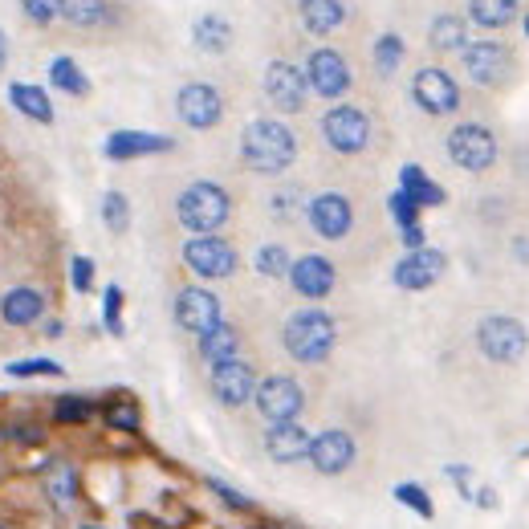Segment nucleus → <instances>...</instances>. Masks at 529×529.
Here are the masks:
<instances>
[{
  "label": "nucleus",
  "instance_id": "obj_33",
  "mask_svg": "<svg viewBox=\"0 0 529 529\" xmlns=\"http://www.w3.org/2000/svg\"><path fill=\"white\" fill-rule=\"evenodd\" d=\"M289 265H293V257H289L285 245H261L257 257H253V269H257L261 277H273V281L289 277Z\"/></svg>",
  "mask_w": 529,
  "mask_h": 529
},
{
  "label": "nucleus",
  "instance_id": "obj_34",
  "mask_svg": "<svg viewBox=\"0 0 529 529\" xmlns=\"http://www.w3.org/2000/svg\"><path fill=\"white\" fill-rule=\"evenodd\" d=\"M102 224L114 232V237H123L131 228V200L123 192H106L102 196Z\"/></svg>",
  "mask_w": 529,
  "mask_h": 529
},
{
  "label": "nucleus",
  "instance_id": "obj_41",
  "mask_svg": "<svg viewBox=\"0 0 529 529\" xmlns=\"http://www.w3.org/2000/svg\"><path fill=\"white\" fill-rule=\"evenodd\" d=\"M106 424L119 428V432H135L139 428V407L135 403H114V407H106Z\"/></svg>",
  "mask_w": 529,
  "mask_h": 529
},
{
  "label": "nucleus",
  "instance_id": "obj_43",
  "mask_svg": "<svg viewBox=\"0 0 529 529\" xmlns=\"http://www.w3.org/2000/svg\"><path fill=\"white\" fill-rule=\"evenodd\" d=\"M70 285H74L78 293H90V289H94V261H90V257H74V261H70Z\"/></svg>",
  "mask_w": 529,
  "mask_h": 529
},
{
  "label": "nucleus",
  "instance_id": "obj_45",
  "mask_svg": "<svg viewBox=\"0 0 529 529\" xmlns=\"http://www.w3.org/2000/svg\"><path fill=\"white\" fill-rule=\"evenodd\" d=\"M21 9H25V17H29L33 25L57 21V0H21Z\"/></svg>",
  "mask_w": 529,
  "mask_h": 529
},
{
  "label": "nucleus",
  "instance_id": "obj_31",
  "mask_svg": "<svg viewBox=\"0 0 529 529\" xmlns=\"http://www.w3.org/2000/svg\"><path fill=\"white\" fill-rule=\"evenodd\" d=\"M428 45L440 49V53H460V49L468 45V25H464V17L440 13V17L428 25Z\"/></svg>",
  "mask_w": 529,
  "mask_h": 529
},
{
  "label": "nucleus",
  "instance_id": "obj_47",
  "mask_svg": "<svg viewBox=\"0 0 529 529\" xmlns=\"http://www.w3.org/2000/svg\"><path fill=\"white\" fill-rule=\"evenodd\" d=\"M473 505H485V509H497V493H493V489H477V493H473Z\"/></svg>",
  "mask_w": 529,
  "mask_h": 529
},
{
  "label": "nucleus",
  "instance_id": "obj_4",
  "mask_svg": "<svg viewBox=\"0 0 529 529\" xmlns=\"http://www.w3.org/2000/svg\"><path fill=\"white\" fill-rule=\"evenodd\" d=\"M477 350L497 367H513L529 350V330H525V322H517L509 314H489L477 322Z\"/></svg>",
  "mask_w": 529,
  "mask_h": 529
},
{
  "label": "nucleus",
  "instance_id": "obj_21",
  "mask_svg": "<svg viewBox=\"0 0 529 529\" xmlns=\"http://www.w3.org/2000/svg\"><path fill=\"white\" fill-rule=\"evenodd\" d=\"M310 440H314V436H310L298 420H289V424H269V432H265V452H269L277 464H298V460H306Z\"/></svg>",
  "mask_w": 529,
  "mask_h": 529
},
{
  "label": "nucleus",
  "instance_id": "obj_13",
  "mask_svg": "<svg viewBox=\"0 0 529 529\" xmlns=\"http://www.w3.org/2000/svg\"><path fill=\"white\" fill-rule=\"evenodd\" d=\"M306 220L322 241H342V237H350V228H355V204L342 192H318L306 204Z\"/></svg>",
  "mask_w": 529,
  "mask_h": 529
},
{
  "label": "nucleus",
  "instance_id": "obj_16",
  "mask_svg": "<svg viewBox=\"0 0 529 529\" xmlns=\"http://www.w3.org/2000/svg\"><path fill=\"white\" fill-rule=\"evenodd\" d=\"M359 448H355V436L342 432V428H322L314 440H310V452L306 460L314 464V473L322 477H342L350 464H355Z\"/></svg>",
  "mask_w": 529,
  "mask_h": 529
},
{
  "label": "nucleus",
  "instance_id": "obj_30",
  "mask_svg": "<svg viewBox=\"0 0 529 529\" xmlns=\"http://www.w3.org/2000/svg\"><path fill=\"white\" fill-rule=\"evenodd\" d=\"M57 17L74 29H98L110 21V0H57Z\"/></svg>",
  "mask_w": 529,
  "mask_h": 529
},
{
  "label": "nucleus",
  "instance_id": "obj_24",
  "mask_svg": "<svg viewBox=\"0 0 529 529\" xmlns=\"http://www.w3.org/2000/svg\"><path fill=\"white\" fill-rule=\"evenodd\" d=\"M399 192L411 196L420 208H440V204L448 200L444 188L432 180V175H428L420 163H403V171H399Z\"/></svg>",
  "mask_w": 529,
  "mask_h": 529
},
{
  "label": "nucleus",
  "instance_id": "obj_26",
  "mask_svg": "<svg viewBox=\"0 0 529 529\" xmlns=\"http://www.w3.org/2000/svg\"><path fill=\"white\" fill-rule=\"evenodd\" d=\"M9 102L25 114V119H33V123H53L57 114H53V102H49V94L41 90V86H33V82H9Z\"/></svg>",
  "mask_w": 529,
  "mask_h": 529
},
{
  "label": "nucleus",
  "instance_id": "obj_25",
  "mask_svg": "<svg viewBox=\"0 0 529 529\" xmlns=\"http://www.w3.org/2000/svg\"><path fill=\"white\" fill-rule=\"evenodd\" d=\"M302 25L314 37H330L346 25V5L342 0H302Z\"/></svg>",
  "mask_w": 529,
  "mask_h": 529
},
{
  "label": "nucleus",
  "instance_id": "obj_50",
  "mask_svg": "<svg viewBox=\"0 0 529 529\" xmlns=\"http://www.w3.org/2000/svg\"><path fill=\"white\" fill-rule=\"evenodd\" d=\"M45 338H62V322L49 318V322H45Z\"/></svg>",
  "mask_w": 529,
  "mask_h": 529
},
{
  "label": "nucleus",
  "instance_id": "obj_10",
  "mask_svg": "<svg viewBox=\"0 0 529 529\" xmlns=\"http://www.w3.org/2000/svg\"><path fill=\"white\" fill-rule=\"evenodd\" d=\"M171 314H175V326L188 330V334H196V338L224 322V314H220V298H216L212 289H204V285H184L180 293H175Z\"/></svg>",
  "mask_w": 529,
  "mask_h": 529
},
{
  "label": "nucleus",
  "instance_id": "obj_2",
  "mask_svg": "<svg viewBox=\"0 0 529 529\" xmlns=\"http://www.w3.org/2000/svg\"><path fill=\"white\" fill-rule=\"evenodd\" d=\"M334 342H338V322L326 310H318V306H306L298 314H289L285 326H281V346L289 350V359H298L306 367L326 363Z\"/></svg>",
  "mask_w": 529,
  "mask_h": 529
},
{
  "label": "nucleus",
  "instance_id": "obj_22",
  "mask_svg": "<svg viewBox=\"0 0 529 529\" xmlns=\"http://www.w3.org/2000/svg\"><path fill=\"white\" fill-rule=\"evenodd\" d=\"M0 318L9 326H33L45 318V293L33 289V285H17L0 298Z\"/></svg>",
  "mask_w": 529,
  "mask_h": 529
},
{
  "label": "nucleus",
  "instance_id": "obj_20",
  "mask_svg": "<svg viewBox=\"0 0 529 529\" xmlns=\"http://www.w3.org/2000/svg\"><path fill=\"white\" fill-rule=\"evenodd\" d=\"M175 139L171 135H155V131H114L102 143V155L114 163H127V159H143V155H163L171 151Z\"/></svg>",
  "mask_w": 529,
  "mask_h": 529
},
{
  "label": "nucleus",
  "instance_id": "obj_17",
  "mask_svg": "<svg viewBox=\"0 0 529 529\" xmlns=\"http://www.w3.org/2000/svg\"><path fill=\"white\" fill-rule=\"evenodd\" d=\"M306 82H310V90L318 98H330V102L342 98L350 90V66H346V57L338 49H330V45L314 49L306 57Z\"/></svg>",
  "mask_w": 529,
  "mask_h": 529
},
{
  "label": "nucleus",
  "instance_id": "obj_23",
  "mask_svg": "<svg viewBox=\"0 0 529 529\" xmlns=\"http://www.w3.org/2000/svg\"><path fill=\"white\" fill-rule=\"evenodd\" d=\"M192 45H196L200 53H212V57L228 53V49H232V21L220 17V13L196 17V21H192Z\"/></svg>",
  "mask_w": 529,
  "mask_h": 529
},
{
  "label": "nucleus",
  "instance_id": "obj_49",
  "mask_svg": "<svg viewBox=\"0 0 529 529\" xmlns=\"http://www.w3.org/2000/svg\"><path fill=\"white\" fill-rule=\"evenodd\" d=\"M9 66V37H5V29H0V70Z\"/></svg>",
  "mask_w": 529,
  "mask_h": 529
},
{
  "label": "nucleus",
  "instance_id": "obj_39",
  "mask_svg": "<svg viewBox=\"0 0 529 529\" xmlns=\"http://www.w3.org/2000/svg\"><path fill=\"white\" fill-rule=\"evenodd\" d=\"M5 371H9L13 379H41V375L62 379V375H66V367L57 363V359H17V363H9Z\"/></svg>",
  "mask_w": 529,
  "mask_h": 529
},
{
  "label": "nucleus",
  "instance_id": "obj_19",
  "mask_svg": "<svg viewBox=\"0 0 529 529\" xmlns=\"http://www.w3.org/2000/svg\"><path fill=\"white\" fill-rule=\"evenodd\" d=\"M444 269H448V257L440 253V249H411V253H403V261L391 269V281L399 285V289H428V285H436L440 277H444Z\"/></svg>",
  "mask_w": 529,
  "mask_h": 529
},
{
  "label": "nucleus",
  "instance_id": "obj_35",
  "mask_svg": "<svg viewBox=\"0 0 529 529\" xmlns=\"http://www.w3.org/2000/svg\"><path fill=\"white\" fill-rule=\"evenodd\" d=\"M391 493H395V501H399L403 509H411L416 517H424V521H432V517H436V505H432V497H428V489H424V485L403 481V485H395Z\"/></svg>",
  "mask_w": 529,
  "mask_h": 529
},
{
  "label": "nucleus",
  "instance_id": "obj_27",
  "mask_svg": "<svg viewBox=\"0 0 529 529\" xmlns=\"http://www.w3.org/2000/svg\"><path fill=\"white\" fill-rule=\"evenodd\" d=\"M45 497L57 509H70L78 501V473H74V464H66V460H49L45 464Z\"/></svg>",
  "mask_w": 529,
  "mask_h": 529
},
{
  "label": "nucleus",
  "instance_id": "obj_37",
  "mask_svg": "<svg viewBox=\"0 0 529 529\" xmlns=\"http://www.w3.org/2000/svg\"><path fill=\"white\" fill-rule=\"evenodd\" d=\"M53 416H57V424H86L94 416V403L82 395H57Z\"/></svg>",
  "mask_w": 529,
  "mask_h": 529
},
{
  "label": "nucleus",
  "instance_id": "obj_14",
  "mask_svg": "<svg viewBox=\"0 0 529 529\" xmlns=\"http://www.w3.org/2000/svg\"><path fill=\"white\" fill-rule=\"evenodd\" d=\"M265 98L285 110V114H298L306 110V98H310V82H306V70H298L293 62H269L265 66Z\"/></svg>",
  "mask_w": 529,
  "mask_h": 529
},
{
  "label": "nucleus",
  "instance_id": "obj_42",
  "mask_svg": "<svg viewBox=\"0 0 529 529\" xmlns=\"http://www.w3.org/2000/svg\"><path fill=\"white\" fill-rule=\"evenodd\" d=\"M208 489L228 505V509H241V513H249L253 509V501L245 497V493H237V489H232V485H224V481H216V477H208Z\"/></svg>",
  "mask_w": 529,
  "mask_h": 529
},
{
  "label": "nucleus",
  "instance_id": "obj_18",
  "mask_svg": "<svg viewBox=\"0 0 529 529\" xmlns=\"http://www.w3.org/2000/svg\"><path fill=\"white\" fill-rule=\"evenodd\" d=\"M289 285H293V293H298V298L322 302V298H330L334 285H338V269H334L330 257L306 253V257H298V261L289 265Z\"/></svg>",
  "mask_w": 529,
  "mask_h": 529
},
{
  "label": "nucleus",
  "instance_id": "obj_38",
  "mask_svg": "<svg viewBox=\"0 0 529 529\" xmlns=\"http://www.w3.org/2000/svg\"><path fill=\"white\" fill-rule=\"evenodd\" d=\"M102 322H106V330L114 338L127 334V326H123V285H106V293H102Z\"/></svg>",
  "mask_w": 529,
  "mask_h": 529
},
{
  "label": "nucleus",
  "instance_id": "obj_5",
  "mask_svg": "<svg viewBox=\"0 0 529 529\" xmlns=\"http://www.w3.org/2000/svg\"><path fill=\"white\" fill-rule=\"evenodd\" d=\"M322 139L330 151L338 155H363L371 147V119L363 106H350V102H338L322 114Z\"/></svg>",
  "mask_w": 529,
  "mask_h": 529
},
{
  "label": "nucleus",
  "instance_id": "obj_29",
  "mask_svg": "<svg viewBox=\"0 0 529 529\" xmlns=\"http://www.w3.org/2000/svg\"><path fill=\"white\" fill-rule=\"evenodd\" d=\"M200 355H204L208 367H216V363H224V359H237V355H241V334L232 330L228 322L212 326L208 334H200Z\"/></svg>",
  "mask_w": 529,
  "mask_h": 529
},
{
  "label": "nucleus",
  "instance_id": "obj_40",
  "mask_svg": "<svg viewBox=\"0 0 529 529\" xmlns=\"http://www.w3.org/2000/svg\"><path fill=\"white\" fill-rule=\"evenodd\" d=\"M387 212L395 216L399 232H403V228H416V224H420V204L411 200V196H403V192H391V200H387Z\"/></svg>",
  "mask_w": 529,
  "mask_h": 529
},
{
  "label": "nucleus",
  "instance_id": "obj_36",
  "mask_svg": "<svg viewBox=\"0 0 529 529\" xmlns=\"http://www.w3.org/2000/svg\"><path fill=\"white\" fill-rule=\"evenodd\" d=\"M403 37L399 33H383L379 41H375V70L383 74V78H391L399 66H403Z\"/></svg>",
  "mask_w": 529,
  "mask_h": 529
},
{
  "label": "nucleus",
  "instance_id": "obj_52",
  "mask_svg": "<svg viewBox=\"0 0 529 529\" xmlns=\"http://www.w3.org/2000/svg\"><path fill=\"white\" fill-rule=\"evenodd\" d=\"M82 529H98V525H82Z\"/></svg>",
  "mask_w": 529,
  "mask_h": 529
},
{
  "label": "nucleus",
  "instance_id": "obj_3",
  "mask_svg": "<svg viewBox=\"0 0 529 529\" xmlns=\"http://www.w3.org/2000/svg\"><path fill=\"white\" fill-rule=\"evenodd\" d=\"M175 216H180V224L188 232H196V237H212V232H220L232 216V200L220 184L212 180H196L188 184L180 196H175Z\"/></svg>",
  "mask_w": 529,
  "mask_h": 529
},
{
  "label": "nucleus",
  "instance_id": "obj_7",
  "mask_svg": "<svg viewBox=\"0 0 529 529\" xmlns=\"http://www.w3.org/2000/svg\"><path fill=\"white\" fill-rule=\"evenodd\" d=\"M460 66H464L468 82L493 90V86H501L513 74V53L501 41H468L460 49Z\"/></svg>",
  "mask_w": 529,
  "mask_h": 529
},
{
  "label": "nucleus",
  "instance_id": "obj_8",
  "mask_svg": "<svg viewBox=\"0 0 529 529\" xmlns=\"http://www.w3.org/2000/svg\"><path fill=\"white\" fill-rule=\"evenodd\" d=\"M257 411L269 420V424H289V420H298L302 416V407H306V391L298 379H289V375H269L257 383V395H253Z\"/></svg>",
  "mask_w": 529,
  "mask_h": 529
},
{
  "label": "nucleus",
  "instance_id": "obj_1",
  "mask_svg": "<svg viewBox=\"0 0 529 529\" xmlns=\"http://www.w3.org/2000/svg\"><path fill=\"white\" fill-rule=\"evenodd\" d=\"M241 159L257 175H281L298 159V135L277 119H253L241 131Z\"/></svg>",
  "mask_w": 529,
  "mask_h": 529
},
{
  "label": "nucleus",
  "instance_id": "obj_6",
  "mask_svg": "<svg viewBox=\"0 0 529 529\" xmlns=\"http://www.w3.org/2000/svg\"><path fill=\"white\" fill-rule=\"evenodd\" d=\"M444 151H448V159L460 171H489L497 163V155H501L497 135L485 123H460V127H452Z\"/></svg>",
  "mask_w": 529,
  "mask_h": 529
},
{
  "label": "nucleus",
  "instance_id": "obj_44",
  "mask_svg": "<svg viewBox=\"0 0 529 529\" xmlns=\"http://www.w3.org/2000/svg\"><path fill=\"white\" fill-rule=\"evenodd\" d=\"M444 477L456 485V493H460L464 501H473V493H477V489H473V468H468V464H448Z\"/></svg>",
  "mask_w": 529,
  "mask_h": 529
},
{
  "label": "nucleus",
  "instance_id": "obj_12",
  "mask_svg": "<svg viewBox=\"0 0 529 529\" xmlns=\"http://www.w3.org/2000/svg\"><path fill=\"white\" fill-rule=\"evenodd\" d=\"M175 114H180V123L192 131H212L224 119V98L208 82H188L175 94Z\"/></svg>",
  "mask_w": 529,
  "mask_h": 529
},
{
  "label": "nucleus",
  "instance_id": "obj_48",
  "mask_svg": "<svg viewBox=\"0 0 529 529\" xmlns=\"http://www.w3.org/2000/svg\"><path fill=\"white\" fill-rule=\"evenodd\" d=\"M513 257L521 265H529V237H513Z\"/></svg>",
  "mask_w": 529,
  "mask_h": 529
},
{
  "label": "nucleus",
  "instance_id": "obj_46",
  "mask_svg": "<svg viewBox=\"0 0 529 529\" xmlns=\"http://www.w3.org/2000/svg\"><path fill=\"white\" fill-rule=\"evenodd\" d=\"M293 200H298V192H293V188H285V192H277V196L269 200V204H273V216H277V220H281V216L289 220V216H293Z\"/></svg>",
  "mask_w": 529,
  "mask_h": 529
},
{
  "label": "nucleus",
  "instance_id": "obj_11",
  "mask_svg": "<svg viewBox=\"0 0 529 529\" xmlns=\"http://www.w3.org/2000/svg\"><path fill=\"white\" fill-rule=\"evenodd\" d=\"M411 98H416V106L424 114H436V119H444V114H456L460 110V86L448 70L440 66H424L416 70V78H411Z\"/></svg>",
  "mask_w": 529,
  "mask_h": 529
},
{
  "label": "nucleus",
  "instance_id": "obj_32",
  "mask_svg": "<svg viewBox=\"0 0 529 529\" xmlns=\"http://www.w3.org/2000/svg\"><path fill=\"white\" fill-rule=\"evenodd\" d=\"M49 82L62 94H70V98H86L90 94V78L82 74V66L74 62V57H53V62H49Z\"/></svg>",
  "mask_w": 529,
  "mask_h": 529
},
{
  "label": "nucleus",
  "instance_id": "obj_51",
  "mask_svg": "<svg viewBox=\"0 0 529 529\" xmlns=\"http://www.w3.org/2000/svg\"><path fill=\"white\" fill-rule=\"evenodd\" d=\"M521 33H525V37H529V13H525V17H521Z\"/></svg>",
  "mask_w": 529,
  "mask_h": 529
},
{
  "label": "nucleus",
  "instance_id": "obj_28",
  "mask_svg": "<svg viewBox=\"0 0 529 529\" xmlns=\"http://www.w3.org/2000/svg\"><path fill=\"white\" fill-rule=\"evenodd\" d=\"M521 13V0H468V21L481 29H505Z\"/></svg>",
  "mask_w": 529,
  "mask_h": 529
},
{
  "label": "nucleus",
  "instance_id": "obj_53",
  "mask_svg": "<svg viewBox=\"0 0 529 529\" xmlns=\"http://www.w3.org/2000/svg\"><path fill=\"white\" fill-rule=\"evenodd\" d=\"M0 529H5V525H0Z\"/></svg>",
  "mask_w": 529,
  "mask_h": 529
},
{
  "label": "nucleus",
  "instance_id": "obj_9",
  "mask_svg": "<svg viewBox=\"0 0 529 529\" xmlns=\"http://www.w3.org/2000/svg\"><path fill=\"white\" fill-rule=\"evenodd\" d=\"M184 265L200 281H224V277L237 273L241 257L224 237H192V241H184Z\"/></svg>",
  "mask_w": 529,
  "mask_h": 529
},
{
  "label": "nucleus",
  "instance_id": "obj_15",
  "mask_svg": "<svg viewBox=\"0 0 529 529\" xmlns=\"http://www.w3.org/2000/svg\"><path fill=\"white\" fill-rule=\"evenodd\" d=\"M208 387H212V395L224 403V407H245V403H253V395H257V371L237 355V359H224V363H216L212 371H208Z\"/></svg>",
  "mask_w": 529,
  "mask_h": 529
}]
</instances>
